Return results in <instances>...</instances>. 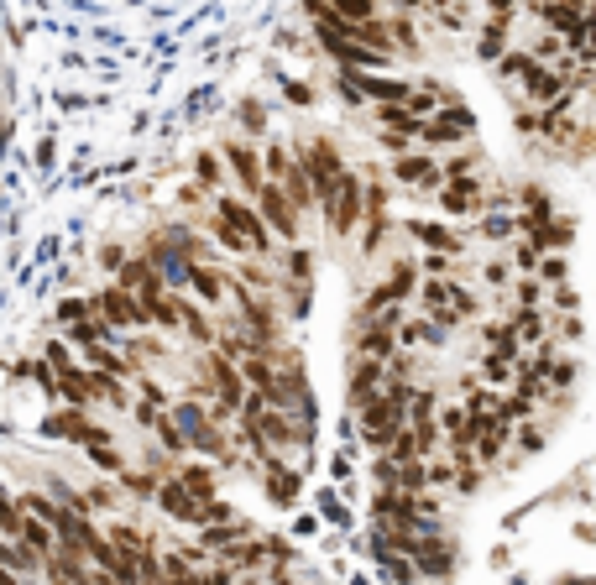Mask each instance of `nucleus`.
Here are the masks:
<instances>
[{"label": "nucleus", "mask_w": 596, "mask_h": 585, "mask_svg": "<svg viewBox=\"0 0 596 585\" xmlns=\"http://www.w3.org/2000/svg\"><path fill=\"white\" fill-rule=\"evenodd\" d=\"M414 293L424 298V319L434 324V330H455V324H466V319L476 314V298H471V288H461V283L419 277V288H414Z\"/></svg>", "instance_id": "nucleus-1"}, {"label": "nucleus", "mask_w": 596, "mask_h": 585, "mask_svg": "<svg viewBox=\"0 0 596 585\" xmlns=\"http://www.w3.org/2000/svg\"><path fill=\"white\" fill-rule=\"evenodd\" d=\"M476 126V115L461 105V100H450L440 105L434 115H424V126H419V147L424 152H445V147H466V136Z\"/></svg>", "instance_id": "nucleus-2"}, {"label": "nucleus", "mask_w": 596, "mask_h": 585, "mask_svg": "<svg viewBox=\"0 0 596 585\" xmlns=\"http://www.w3.org/2000/svg\"><path fill=\"white\" fill-rule=\"evenodd\" d=\"M319 209H325V230L335 241H351L356 236V220H361V178L346 168L340 173V183L319 199Z\"/></svg>", "instance_id": "nucleus-3"}, {"label": "nucleus", "mask_w": 596, "mask_h": 585, "mask_svg": "<svg viewBox=\"0 0 596 585\" xmlns=\"http://www.w3.org/2000/svg\"><path fill=\"white\" fill-rule=\"evenodd\" d=\"M246 204L257 209V220L267 225V236H272V241H283V246L298 241V215H293V204L283 199V189H278L272 178H262L257 189L246 194Z\"/></svg>", "instance_id": "nucleus-4"}, {"label": "nucleus", "mask_w": 596, "mask_h": 585, "mask_svg": "<svg viewBox=\"0 0 596 585\" xmlns=\"http://www.w3.org/2000/svg\"><path fill=\"white\" fill-rule=\"evenodd\" d=\"M84 309H89V319H100L110 335H116V330H147V314H142V303H136L131 293H121L116 283H110V288H100V293H89V303H84Z\"/></svg>", "instance_id": "nucleus-5"}, {"label": "nucleus", "mask_w": 596, "mask_h": 585, "mask_svg": "<svg viewBox=\"0 0 596 585\" xmlns=\"http://www.w3.org/2000/svg\"><path fill=\"white\" fill-rule=\"evenodd\" d=\"M393 178L403 183V189H414V194H434L445 183L440 157H434V152H403V157H393Z\"/></svg>", "instance_id": "nucleus-6"}, {"label": "nucleus", "mask_w": 596, "mask_h": 585, "mask_svg": "<svg viewBox=\"0 0 596 585\" xmlns=\"http://www.w3.org/2000/svg\"><path fill=\"white\" fill-rule=\"evenodd\" d=\"M419 262H414V256H398V262L393 267H387V277H382V283H377V293H372V303H377V309H382V303H403V298H414V288H419Z\"/></svg>", "instance_id": "nucleus-7"}, {"label": "nucleus", "mask_w": 596, "mask_h": 585, "mask_svg": "<svg viewBox=\"0 0 596 585\" xmlns=\"http://www.w3.org/2000/svg\"><path fill=\"white\" fill-rule=\"evenodd\" d=\"M434 194H440L445 215H481V209H487V194H481L476 173H471V178H445Z\"/></svg>", "instance_id": "nucleus-8"}, {"label": "nucleus", "mask_w": 596, "mask_h": 585, "mask_svg": "<svg viewBox=\"0 0 596 585\" xmlns=\"http://www.w3.org/2000/svg\"><path fill=\"white\" fill-rule=\"evenodd\" d=\"M262 491L272 507H293L298 497H304V471H288L283 460H267L262 465Z\"/></svg>", "instance_id": "nucleus-9"}, {"label": "nucleus", "mask_w": 596, "mask_h": 585, "mask_svg": "<svg viewBox=\"0 0 596 585\" xmlns=\"http://www.w3.org/2000/svg\"><path fill=\"white\" fill-rule=\"evenodd\" d=\"M220 162H231V178L241 183V194H251V189L262 183V157H257V147L225 142V147H220Z\"/></svg>", "instance_id": "nucleus-10"}, {"label": "nucleus", "mask_w": 596, "mask_h": 585, "mask_svg": "<svg viewBox=\"0 0 596 585\" xmlns=\"http://www.w3.org/2000/svg\"><path fill=\"white\" fill-rule=\"evenodd\" d=\"M508 37H513V16H487V21H481V37H476V53L487 63H497L502 53L513 48Z\"/></svg>", "instance_id": "nucleus-11"}, {"label": "nucleus", "mask_w": 596, "mask_h": 585, "mask_svg": "<svg viewBox=\"0 0 596 585\" xmlns=\"http://www.w3.org/2000/svg\"><path fill=\"white\" fill-rule=\"evenodd\" d=\"M225 288H231V277H225L220 267H204V262H194L189 283H183V293H199L204 303H225Z\"/></svg>", "instance_id": "nucleus-12"}, {"label": "nucleus", "mask_w": 596, "mask_h": 585, "mask_svg": "<svg viewBox=\"0 0 596 585\" xmlns=\"http://www.w3.org/2000/svg\"><path fill=\"white\" fill-rule=\"evenodd\" d=\"M408 230H414V241H419V246H429L434 256H455V251H466V246H461V236H450V230H445V225H429V220H414V225H408Z\"/></svg>", "instance_id": "nucleus-13"}, {"label": "nucleus", "mask_w": 596, "mask_h": 585, "mask_svg": "<svg viewBox=\"0 0 596 585\" xmlns=\"http://www.w3.org/2000/svg\"><path fill=\"white\" fill-rule=\"evenodd\" d=\"M393 230V215H387V204L382 209H361V220H356V236H361V251H377L382 236Z\"/></svg>", "instance_id": "nucleus-14"}, {"label": "nucleus", "mask_w": 596, "mask_h": 585, "mask_svg": "<svg viewBox=\"0 0 596 585\" xmlns=\"http://www.w3.org/2000/svg\"><path fill=\"white\" fill-rule=\"evenodd\" d=\"M152 434H157V444H163V455H178V460L189 455V444H183V434H178V424L168 418V408L152 418Z\"/></svg>", "instance_id": "nucleus-15"}, {"label": "nucleus", "mask_w": 596, "mask_h": 585, "mask_svg": "<svg viewBox=\"0 0 596 585\" xmlns=\"http://www.w3.org/2000/svg\"><path fill=\"white\" fill-rule=\"evenodd\" d=\"M325 11L340 16V21H372V16H382L377 0H325Z\"/></svg>", "instance_id": "nucleus-16"}, {"label": "nucleus", "mask_w": 596, "mask_h": 585, "mask_svg": "<svg viewBox=\"0 0 596 585\" xmlns=\"http://www.w3.org/2000/svg\"><path fill=\"white\" fill-rule=\"evenodd\" d=\"M199 189H225V168H220V157H199Z\"/></svg>", "instance_id": "nucleus-17"}, {"label": "nucleus", "mask_w": 596, "mask_h": 585, "mask_svg": "<svg viewBox=\"0 0 596 585\" xmlns=\"http://www.w3.org/2000/svg\"><path fill=\"white\" fill-rule=\"evenodd\" d=\"M445 6H450V0H419V11H424V16H434V11H445Z\"/></svg>", "instance_id": "nucleus-18"}]
</instances>
